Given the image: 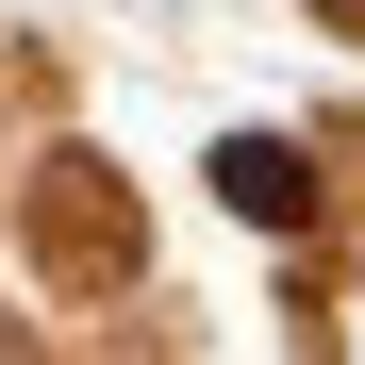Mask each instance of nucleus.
Here are the masks:
<instances>
[{"label": "nucleus", "instance_id": "2", "mask_svg": "<svg viewBox=\"0 0 365 365\" xmlns=\"http://www.w3.org/2000/svg\"><path fill=\"white\" fill-rule=\"evenodd\" d=\"M216 200H232V216H266V232H282L299 200H316V182H299V150H266V133H232V150H216Z\"/></svg>", "mask_w": 365, "mask_h": 365}, {"label": "nucleus", "instance_id": "1", "mask_svg": "<svg viewBox=\"0 0 365 365\" xmlns=\"http://www.w3.org/2000/svg\"><path fill=\"white\" fill-rule=\"evenodd\" d=\"M50 266H133V216L100 200V166H50Z\"/></svg>", "mask_w": 365, "mask_h": 365}]
</instances>
